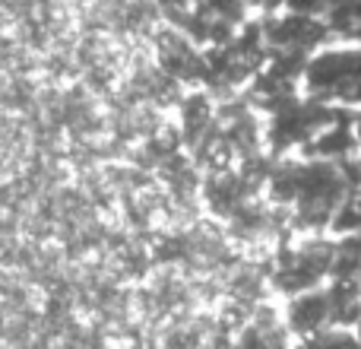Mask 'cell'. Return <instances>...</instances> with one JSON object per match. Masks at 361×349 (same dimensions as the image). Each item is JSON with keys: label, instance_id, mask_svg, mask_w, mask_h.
Masks as SVG:
<instances>
[{"label": "cell", "instance_id": "cell-1", "mask_svg": "<svg viewBox=\"0 0 361 349\" xmlns=\"http://www.w3.org/2000/svg\"><path fill=\"white\" fill-rule=\"evenodd\" d=\"M263 35L269 45L276 48H288V51H307L326 35V29L311 19V13H295V16H276L263 25Z\"/></svg>", "mask_w": 361, "mask_h": 349}, {"label": "cell", "instance_id": "cell-2", "mask_svg": "<svg viewBox=\"0 0 361 349\" xmlns=\"http://www.w3.org/2000/svg\"><path fill=\"white\" fill-rule=\"evenodd\" d=\"M330 318V295L324 292H301L298 299L288 305V324L295 331H317L324 321Z\"/></svg>", "mask_w": 361, "mask_h": 349}, {"label": "cell", "instance_id": "cell-3", "mask_svg": "<svg viewBox=\"0 0 361 349\" xmlns=\"http://www.w3.org/2000/svg\"><path fill=\"white\" fill-rule=\"evenodd\" d=\"M314 153H317L320 159H339V156H349L352 150L358 146V137L349 131V127H343L339 124L336 131H330V134H324L320 140H314Z\"/></svg>", "mask_w": 361, "mask_h": 349}, {"label": "cell", "instance_id": "cell-4", "mask_svg": "<svg viewBox=\"0 0 361 349\" xmlns=\"http://www.w3.org/2000/svg\"><path fill=\"white\" fill-rule=\"evenodd\" d=\"M244 4L250 6H260V10H276V6H282L286 0H244Z\"/></svg>", "mask_w": 361, "mask_h": 349}, {"label": "cell", "instance_id": "cell-5", "mask_svg": "<svg viewBox=\"0 0 361 349\" xmlns=\"http://www.w3.org/2000/svg\"><path fill=\"white\" fill-rule=\"evenodd\" d=\"M159 4L165 6V13H180L187 6V0H159Z\"/></svg>", "mask_w": 361, "mask_h": 349}, {"label": "cell", "instance_id": "cell-6", "mask_svg": "<svg viewBox=\"0 0 361 349\" xmlns=\"http://www.w3.org/2000/svg\"><path fill=\"white\" fill-rule=\"evenodd\" d=\"M355 137H358V143H361V118H355Z\"/></svg>", "mask_w": 361, "mask_h": 349}]
</instances>
